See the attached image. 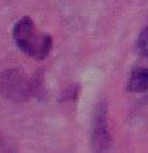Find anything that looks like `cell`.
Listing matches in <instances>:
<instances>
[{"label": "cell", "instance_id": "obj_4", "mask_svg": "<svg viewBox=\"0 0 148 153\" xmlns=\"http://www.w3.org/2000/svg\"><path fill=\"white\" fill-rule=\"evenodd\" d=\"M127 90L132 93L148 91V68H138L130 75Z\"/></svg>", "mask_w": 148, "mask_h": 153}, {"label": "cell", "instance_id": "obj_3", "mask_svg": "<svg viewBox=\"0 0 148 153\" xmlns=\"http://www.w3.org/2000/svg\"><path fill=\"white\" fill-rule=\"evenodd\" d=\"M111 145L109 124H107V103L101 100L95 108L91 119V147L95 152H106Z\"/></svg>", "mask_w": 148, "mask_h": 153}, {"label": "cell", "instance_id": "obj_1", "mask_svg": "<svg viewBox=\"0 0 148 153\" xmlns=\"http://www.w3.org/2000/svg\"><path fill=\"white\" fill-rule=\"evenodd\" d=\"M13 39L18 49L38 60H44L52 51V38L39 31L30 16H23L13 26Z\"/></svg>", "mask_w": 148, "mask_h": 153}, {"label": "cell", "instance_id": "obj_5", "mask_svg": "<svg viewBox=\"0 0 148 153\" xmlns=\"http://www.w3.org/2000/svg\"><path fill=\"white\" fill-rule=\"evenodd\" d=\"M137 49L140 51L142 56L148 57V28H145V30L140 33L138 39H137Z\"/></svg>", "mask_w": 148, "mask_h": 153}, {"label": "cell", "instance_id": "obj_2", "mask_svg": "<svg viewBox=\"0 0 148 153\" xmlns=\"http://www.w3.org/2000/svg\"><path fill=\"white\" fill-rule=\"evenodd\" d=\"M34 93L33 82L23 74V70L10 68L0 75V96L10 101H26Z\"/></svg>", "mask_w": 148, "mask_h": 153}]
</instances>
